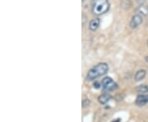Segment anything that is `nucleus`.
<instances>
[{
    "label": "nucleus",
    "mask_w": 148,
    "mask_h": 122,
    "mask_svg": "<svg viewBox=\"0 0 148 122\" xmlns=\"http://www.w3.org/2000/svg\"><path fill=\"white\" fill-rule=\"evenodd\" d=\"M90 104H91L90 100H89V99H85V100L82 101V107H88Z\"/></svg>",
    "instance_id": "obj_11"
},
{
    "label": "nucleus",
    "mask_w": 148,
    "mask_h": 122,
    "mask_svg": "<svg viewBox=\"0 0 148 122\" xmlns=\"http://www.w3.org/2000/svg\"><path fill=\"white\" fill-rule=\"evenodd\" d=\"M136 90H137V92L140 93H146L148 92V85H142L137 86Z\"/></svg>",
    "instance_id": "obj_10"
},
{
    "label": "nucleus",
    "mask_w": 148,
    "mask_h": 122,
    "mask_svg": "<svg viewBox=\"0 0 148 122\" xmlns=\"http://www.w3.org/2000/svg\"><path fill=\"white\" fill-rule=\"evenodd\" d=\"M147 103H148V95H139L137 100H136V104L137 106H144Z\"/></svg>",
    "instance_id": "obj_5"
},
{
    "label": "nucleus",
    "mask_w": 148,
    "mask_h": 122,
    "mask_svg": "<svg viewBox=\"0 0 148 122\" xmlns=\"http://www.w3.org/2000/svg\"><path fill=\"white\" fill-rule=\"evenodd\" d=\"M100 21L99 18H95L91 21L90 24H89V28L91 31H96L98 29V27L100 26Z\"/></svg>",
    "instance_id": "obj_6"
},
{
    "label": "nucleus",
    "mask_w": 148,
    "mask_h": 122,
    "mask_svg": "<svg viewBox=\"0 0 148 122\" xmlns=\"http://www.w3.org/2000/svg\"><path fill=\"white\" fill-rule=\"evenodd\" d=\"M91 7L93 14L100 16L108 12L110 9V3L108 0H93Z\"/></svg>",
    "instance_id": "obj_2"
},
{
    "label": "nucleus",
    "mask_w": 148,
    "mask_h": 122,
    "mask_svg": "<svg viewBox=\"0 0 148 122\" xmlns=\"http://www.w3.org/2000/svg\"><path fill=\"white\" fill-rule=\"evenodd\" d=\"M146 75H147V71L145 70H139L137 71L135 76H134V79H135L136 81H140V80L144 79Z\"/></svg>",
    "instance_id": "obj_7"
},
{
    "label": "nucleus",
    "mask_w": 148,
    "mask_h": 122,
    "mask_svg": "<svg viewBox=\"0 0 148 122\" xmlns=\"http://www.w3.org/2000/svg\"><path fill=\"white\" fill-rule=\"evenodd\" d=\"M145 59H146V61L148 62V56H147V57H146V58H145Z\"/></svg>",
    "instance_id": "obj_14"
},
{
    "label": "nucleus",
    "mask_w": 148,
    "mask_h": 122,
    "mask_svg": "<svg viewBox=\"0 0 148 122\" xmlns=\"http://www.w3.org/2000/svg\"><path fill=\"white\" fill-rule=\"evenodd\" d=\"M101 85L105 91H113L118 88L117 84L110 77H105L101 81Z\"/></svg>",
    "instance_id": "obj_3"
},
{
    "label": "nucleus",
    "mask_w": 148,
    "mask_h": 122,
    "mask_svg": "<svg viewBox=\"0 0 148 122\" xmlns=\"http://www.w3.org/2000/svg\"><path fill=\"white\" fill-rule=\"evenodd\" d=\"M137 2L138 3V4H140V5H143V4H145L146 0H137Z\"/></svg>",
    "instance_id": "obj_12"
},
{
    "label": "nucleus",
    "mask_w": 148,
    "mask_h": 122,
    "mask_svg": "<svg viewBox=\"0 0 148 122\" xmlns=\"http://www.w3.org/2000/svg\"><path fill=\"white\" fill-rule=\"evenodd\" d=\"M147 44H148V42H147Z\"/></svg>",
    "instance_id": "obj_16"
},
{
    "label": "nucleus",
    "mask_w": 148,
    "mask_h": 122,
    "mask_svg": "<svg viewBox=\"0 0 148 122\" xmlns=\"http://www.w3.org/2000/svg\"><path fill=\"white\" fill-rule=\"evenodd\" d=\"M100 83H99V82H96V83L94 84V86H95V88H96V89H99V88L100 87V85H100Z\"/></svg>",
    "instance_id": "obj_13"
},
{
    "label": "nucleus",
    "mask_w": 148,
    "mask_h": 122,
    "mask_svg": "<svg viewBox=\"0 0 148 122\" xmlns=\"http://www.w3.org/2000/svg\"><path fill=\"white\" fill-rule=\"evenodd\" d=\"M137 12L139 13V15L142 14V15L147 16L148 14V6L147 5H145V4L140 5V6L137 7Z\"/></svg>",
    "instance_id": "obj_9"
},
{
    "label": "nucleus",
    "mask_w": 148,
    "mask_h": 122,
    "mask_svg": "<svg viewBox=\"0 0 148 122\" xmlns=\"http://www.w3.org/2000/svg\"><path fill=\"white\" fill-rule=\"evenodd\" d=\"M142 21H143V20H142V17L141 15H139V14H137L135 16H133L132 19H131V21H130V27L132 28V29H136L137 27H138L140 25L142 24Z\"/></svg>",
    "instance_id": "obj_4"
},
{
    "label": "nucleus",
    "mask_w": 148,
    "mask_h": 122,
    "mask_svg": "<svg viewBox=\"0 0 148 122\" xmlns=\"http://www.w3.org/2000/svg\"><path fill=\"white\" fill-rule=\"evenodd\" d=\"M110 98L111 97L110 94H108V93H104V94H102V95H100V96L99 97V102L101 104L105 105V104L107 103L110 100Z\"/></svg>",
    "instance_id": "obj_8"
},
{
    "label": "nucleus",
    "mask_w": 148,
    "mask_h": 122,
    "mask_svg": "<svg viewBox=\"0 0 148 122\" xmlns=\"http://www.w3.org/2000/svg\"><path fill=\"white\" fill-rule=\"evenodd\" d=\"M82 1H83V2H84V1H85V0H82Z\"/></svg>",
    "instance_id": "obj_15"
},
{
    "label": "nucleus",
    "mask_w": 148,
    "mask_h": 122,
    "mask_svg": "<svg viewBox=\"0 0 148 122\" xmlns=\"http://www.w3.org/2000/svg\"><path fill=\"white\" fill-rule=\"evenodd\" d=\"M109 71V67L105 62H101L98 65L92 67L86 75V80H93L96 79L97 77L102 76L108 72Z\"/></svg>",
    "instance_id": "obj_1"
}]
</instances>
